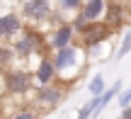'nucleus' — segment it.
<instances>
[{
  "mask_svg": "<svg viewBox=\"0 0 131 119\" xmlns=\"http://www.w3.org/2000/svg\"><path fill=\"white\" fill-rule=\"evenodd\" d=\"M83 56H85V49L78 46V44L51 53V61H53V66H56L61 85L68 88V83H73L75 78L80 75V71H83Z\"/></svg>",
  "mask_w": 131,
  "mask_h": 119,
  "instance_id": "obj_1",
  "label": "nucleus"
},
{
  "mask_svg": "<svg viewBox=\"0 0 131 119\" xmlns=\"http://www.w3.org/2000/svg\"><path fill=\"white\" fill-rule=\"evenodd\" d=\"M3 88H5V95L10 97H22V95H29L34 90V78H32V71L27 68H10V71H3Z\"/></svg>",
  "mask_w": 131,
  "mask_h": 119,
  "instance_id": "obj_2",
  "label": "nucleus"
},
{
  "mask_svg": "<svg viewBox=\"0 0 131 119\" xmlns=\"http://www.w3.org/2000/svg\"><path fill=\"white\" fill-rule=\"evenodd\" d=\"M17 10H19L22 22H29V24H44V22H49V19L53 17L56 5L49 3V0H27V3H19Z\"/></svg>",
  "mask_w": 131,
  "mask_h": 119,
  "instance_id": "obj_3",
  "label": "nucleus"
},
{
  "mask_svg": "<svg viewBox=\"0 0 131 119\" xmlns=\"http://www.w3.org/2000/svg\"><path fill=\"white\" fill-rule=\"evenodd\" d=\"M10 46H12V51H15V56H17V61H27V58H32L34 53L41 49V37H39L37 29H24L22 37L15 39Z\"/></svg>",
  "mask_w": 131,
  "mask_h": 119,
  "instance_id": "obj_4",
  "label": "nucleus"
},
{
  "mask_svg": "<svg viewBox=\"0 0 131 119\" xmlns=\"http://www.w3.org/2000/svg\"><path fill=\"white\" fill-rule=\"evenodd\" d=\"M66 92H68V88H66V85H58V83L46 85V88H34V110H39V107H56V105H61L66 97H68Z\"/></svg>",
  "mask_w": 131,
  "mask_h": 119,
  "instance_id": "obj_5",
  "label": "nucleus"
},
{
  "mask_svg": "<svg viewBox=\"0 0 131 119\" xmlns=\"http://www.w3.org/2000/svg\"><path fill=\"white\" fill-rule=\"evenodd\" d=\"M24 32V22L19 12H3L0 15V44H12Z\"/></svg>",
  "mask_w": 131,
  "mask_h": 119,
  "instance_id": "obj_6",
  "label": "nucleus"
},
{
  "mask_svg": "<svg viewBox=\"0 0 131 119\" xmlns=\"http://www.w3.org/2000/svg\"><path fill=\"white\" fill-rule=\"evenodd\" d=\"M32 78H34V88H46V85L58 83V73H56L53 61H51V53H44L37 61V66L32 71Z\"/></svg>",
  "mask_w": 131,
  "mask_h": 119,
  "instance_id": "obj_7",
  "label": "nucleus"
},
{
  "mask_svg": "<svg viewBox=\"0 0 131 119\" xmlns=\"http://www.w3.org/2000/svg\"><path fill=\"white\" fill-rule=\"evenodd\" d=\"M75 39H78V34H75V29L70 27V22L58 24V27H53V32L46 34V44H49V49H51V53H53V51H61V49L73 46Z\"/></svg>",
  "mask_w": 131,
  "mask_h": 119,
  "instance_id": "obj_8",
  "label": "nucleus"
},
{
  "mask_svg": "<svg viewBox=\"0 0 131 119\" xmlns=\"http://www.w3.org/2000/svg\"><path fill=\"white\" fill-rule=\"evenodd\" d=\"M80 41H83V49H92V46H100V44L109 41V29L104 22L100 24H90L83 34H80Z\"/></svg>",
  "mask_w": 131,
  "mask_h": 119,
  "instance_id": "obj_9",
  "label": "nucleus"
},
{
  "mask_svg": "<svg viewBox=\"0 0 131 119\" xmlns=\"http://www.w3.org/2000/svg\"><path fill=\"white\" fill-rule=\"evenodd\" d=\"M107 10H109V3H104V0H83L80 12L85 15V19L90 24H100L107 19Z\"/></svg>",
  "mask_w": 131,
  "mask_h": 119,
  "instance_id": "obj_10",
  "label": "nucleus"
},
{
  "mask_svg": "<svg viewBox=\"0 0 131 119\" xmlns=\"http://www.w3.org/2000/svg\"><path fill=\"white\" fill-rule=\"evenodd\" d=\"M117 92H119V95H122V80H117V83H114V85H109V88H107V92H104L102 97H97V112H95V117H97L100 112H102L104 107H107L109 102L114 100V95H117Z\"/></svg>",
  "mask_w": 131,
  "mask_h": 119,
  "instance_id": "obj_11",
  "label": "nucleus"
},
{
  "mask_svg": "<svg viewBox=\"0 0 131 119\" xmlns=\"http://www.w3.org/2000/svg\"><path fill=\"white\" fill-rule=\"evenodd\" d=\"M88 92H90V97H102L107 92V83H104L102 73L100 75H92V80L88 83Z\"/></svg>",
  "mask_w": 131,
  "mask_h": 119,
  "instance_id": "obj_12",
  "label": "nucleus"
},
{
  "mask_svg": "<svg viewBox=\"0 0 131 119\" xmlns=\"http://www.w3.org/2000/svg\"><path fill=\"white\" fill-rule=\"evenodd\" d=\"M53 5H56V10L61 15L63 12H73V17L83 10V0H58V3H53ZM73 17H70V19H73Z\"/></svg>",
  "mask_w": 131,
  "mask_h": 119,
  "instance_id": "obj_13",
  "label": "nucleus"
},
{
  "mask_svg": "<svg viewBox=\"0 0 131 119\" xmlns=\"http://www.w3.org/2000/svg\"><path fill=\"white\" fill-rule=\"evenodd\" d=\"M95 112H97V97H90V100L78 110V117L75 119H92Z\"/></svg>",
  "mask_w": 131,
  "mask_h": 119,
  "instance_id": "obj_14",
  "label": "nucleus"
},
{
  "mask_svg": "<svg viewBox=\"0 0 131 119\" xmlns=\"http://www.w3.org/2000/svg\"><path fill=\"white\" fill-rule=\"evenodd\" d=\"M7 119H41V117H39V110H34V107H19Z\"/></svg>",
  "mask_w": 131,
  "mask_h": 119,
  "instance_id": "obj_15",
  "label": "nucleus"
},
{
  "mask_svg": "<svg viewBox=\"0 0 131 119\" xmlns=\"http://www.w3.org/2000/svg\"><path fill=\"white\" fill-rule=\"evenodd\" d=\"M129 53H131V32L122 37V44H119L117 51H114V58H119V61H122V58L129 56Z\"/></svg>",
  "mask_w": 131,
  "mask_h": 119,
  "instance_id": "obj_16",
  "label": "nucleus"
},
{
  "mask_svg": "<svg viewBox=\"0 0 131 119\" xmlns=\"http://www.w3.org/2000/svg\"><path fill=\"white\" fill-rule=\"evenodd\" d=\"M70 27L75 29V34H83L85 29L90 27V22H88V19H85V15H83V12H78V15H75V17H73V19H70Z\"/></svg>",
  "mask_w": 131,
  "mask_h": 119,
  "instance_id": "obj_17",
  "label": "nucleus"
},
{
  "mask_svg": "<svg viewBox=\"0 0 131 119\" xmlns=\"http://www.w3.org/2000/svg\"><path fill=\"white\" fill-rule=\"evenodd\" d=\"M119 107H122V110L131 107V85L126 88V90H122V95H119Z\"/></svg>",
  "mask_w": 131,
  "mask_h": 119,
  "instance_id": "obj_18",
  "label": "nucleus"
},
{
  "mask_svg": "<svg viewBox=\"0 0 131 119\" xmlns=\"http://www.w3.org/2000/svg\"><path fill=\"white\" fill-rule=\"evenodd\" d=\"M117 119H131V107H126V110H119V117Z\"/></svg>",
  "mask_w": 131,
  "mask_h": 119,
  "instance_id": "obj_19",
  "label": "nucleus"
},
{
  "mask_svg": "<svg viewBox=\"0 0 131 119\" xmlns=\"http://www.w3.org/2000/svg\"><path fill=\"white\" fill-rule=\"evenodd\" d=\"M3 92H5V88H3V75H0V100H3Z\"/></svg>",
  "mask_w": 131,
  "mask_h": 119,
  "instance_id": "obj_20",
  "label": "nucleus"
}]
</instances>
